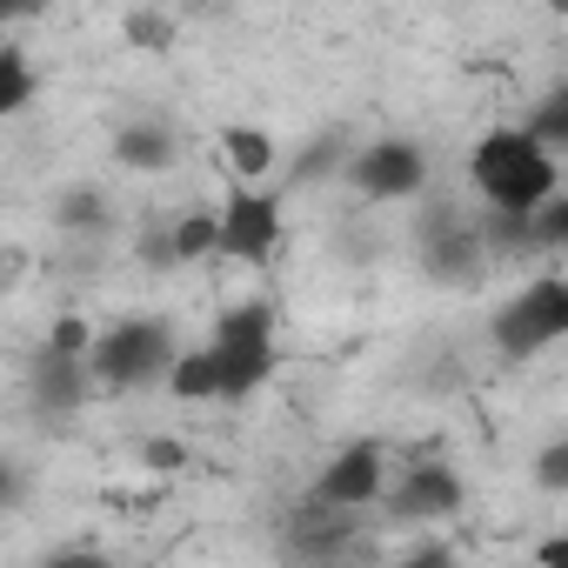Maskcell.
I'll return each mask as SVG.
<instances>
[{
  "instance_id": "603a6c76",
  "label": "cell",
  "mask_w": 568,
  "mask_h": 568,
  "mask_svg": "<svg viewBox=\"0 0 568 568\" xmlns=\"http://www.w3.org/2000/svg\"><path fill=\"white\" fill-rule=\"evenodd\" d=\"M348 161H355V148H342V134H328V141H308V148H302V161L288 168V181L308 187L315 174H348Z\"/></svg>"
},
{
  "instance_id": "5b68a950",
  "label": "cell",
  "mask_w": 568,
  "mask_h": 568,
  "mask_svg": "<svg viewBox=\"0 0 568 568\" xmlns=\"http://www.w3.org/2000/svg\"><path fill=\"white\" fill-rule=\"evenodd\" d=\"M382 541L368 528V515H342L322 508L315 495H302V508L281 521V561L288 568H375Z\"/></svg>"
},
{
  "instance_id": "30bf717a",
  "label": "cell",
  "mask_w": 568,
  "mask_h": 568,
  "mask_svg": "<svg viewBox=\"0 0 568 568\" xmlns=\"http://www.w3.org/2000/svg\"><path fill=\"white\" fill-rule=\"evenodd\" d=\"M422 267L448 288L475 281L488 267V247H481V214H455V207H435V221H422Z\"/></svg>"
},
{
  "instance_id": "9c48e42d",
  "label": "cell",
  "mask_w": 568,
  "mask_h": 568,
  "mask_svg": "<svg viewBox=\"0 0 568 568\" xmlns=\"http://www.w3.org/2000/svg\"><path fill=\"white\" fill-rule=\"evenodd\" d=\"M214 207H221V261L267 267L274 247H281V187H241V181H227Z\"/></svg>"
},
{
  "instance_id": "9a60e30c",
  "label": "cell",
  "mask_w": 568,
  "mask_h": 568,
  "mask_svg": "<svg viewBox=\"0 0 568 568\" xmlns=\"http://www.w3.org/2000/svg\"><path fill=\"white\" fill-rule=\"evenodd\" d=\"M481 247H488V267H521V261H541V234H535V214H481Z\"/></svg>"
},
{
  "instance_id": "7c38bea8",
  "label": "cell",
  "mask_w": 568,
  "mask_h": 568,
  "mask_svg": "<svg viewBox=\"0 0 568 568\" xmlns=\"http://www.w3.org/2000/svg\"><path fill=\"white\" fill-rule=\"evenodd\" d=\"M108 154H114L128 174H168V168L181 161V128H174V121H161V114H134V121H121V128H114Z\"/></svg>"
},
{
  "instance_id": "4fadbf2b",
  "label": "cell",
  "mask_w": 568,
  "mask_h": 568,
  "mask_svg": "<svg viewBox=\"0 0 568 568\" xmlns=\"http://www.w3.org/2000/svg\"><path fill=\"white\" fill-rule=\"evenodd\" d=\"M214 148H221V168H227V181H241V187H274L281 141H274L267 128H254V121H227V128L214 134Z\"/></svg>"
},
{
  "instance_id": "e0dca14e",
  "label": "cell",
  "mask_w": 568,
  "mask_h": 568,
  "mask_svg": "<svg viewBox=\"0 0 568 568\" xmlns=\"http://www.w3.org/2000/svg\"><path fill=\"white\" fill-rule=\"evenodd\" d=\"M168 395H174V402H187V408H201V402H221L214 355H207V348H187V355L174 362V375H168Z\"/></svg>"
},
{
  "instance_id": "7a4b0ae2",
  "label": "cell",
  "mask_w": 568,
  "mask_h": 568,
  "mask_svg": "<svg viewBox=\"0 0 568 568\" xmlns=\"http://www.w3.org/2000/svg\"><path fill=\"white\" fill-rule=\"evenodd\" d=\"M214 355V375H221V402H247L274 382L281 368V342H274V302L247 295V302H227L201 342Z\"/></svg>"
},
{
  "instance_id": "5bb4252c",
  "label": "cell",
  "mask_w": 568,
  "mask_h": 568,
  "mask_svg": "<svg viewBox=\"0 0 568 568\" xmlns=\"http://www.w3.org/2000/svg\"><path fill=\"white\" fill-rule=\"evenodd\" d=\"M48 214H54V234H68V241H108V234H114V201H108V187H94V181L61 187Z\"/></svg>"
},
{
  "instance_id": "ba28073f",
  "label": "cell",
  "mask_w": 568,
  "mask_h": 568,
  "mask_svg": "<svg viewBox=\"0 0 568 568\" xmlns=\"http://www.w3.org/2000/svg\"><path fill=\"white\" fill-rule=\"evenodd\" d=\"M362 201H415L422 187H428V154H422V141H408V134H375V141H362L355 148V161H348V174H342Z\"/></svg>"
},
{
  "instance_id": "d6986e66",
  "label": "cell",
  "mask_w": 568,
  "mask_h": 568,
  "mask_svg": "<svg viewBox=\"0 0 568 568\" xmlns=\"http://www.w3.org/2000/svg\"><path fill=\"white\" fill-rule=\"evenodd\" d=\"M134 261H141L148 274H174V267H181V247H174V214H148V221L134 227Z\"/></svg>"
},
{
  "instance_id": "f1b7e54d",
  "label": "cell",
  "mask_w": 568,
  "mask_h": 568,
  "mask_svg": "<svg viewBox=\"0 0 568 568\" xmlns=\"http://www.w3.org/2000/svg\"><path fill=\"white\" fill-rule=\"evenodd\" d=\"M535 568H568V528L535 541Z\"/></svg>"
},
{
  "instance_id": "ffe728a7",
  "label": "cell",
  "mask_w": 568,
  "mask_h": 568,
  "mask_svg": "<svg viewBox=\"0 0 568 568\" xmlns=\"http://www.w3.org/2000/svg\"><path fill=\"white\" fill-rule=\"evenodd\" d=\"M548 154H568V81H555L535 108H528V121H521Z\"/></svg>"
},
{
  "instance_id": "83f0119b",
  "label": "cell",
  "mask_w": 568,
  "mask_h": 568,
  "mask_svg": "<svg viewBox=\"0 0 568 568\" xmlns=\"http://www.w3.org/2000/svg\"><path fill=\"white\" fill-rule=\"evenodd\" d=\"M41 568H121L114 555H101V548H54Z\"/></svg>"
},
{
  "instance_id": "8992f818",
  "label": "cell",
  "mask_w": 568,
  "mask_h": 568,
  "mask_svg": "<svg viewBox=\"0 0 568 568\" xmlns=\"http://www.w3.org/2000/svg\"><path fill=\"white\" fill-rule=\"evenodd\" d=\"M388 481H395V468H388V442L362 435V442H342V448L322 462V475H315L308 495H315L322 508H342V515H375L382 495H388Z\"/></svg>"
},
{
  "instance_id": "2e32d148",
  "label": "cell",
  "mask_w": 568,
  "mask_h": 568,
  "mask_svg": "<svg viewBox=\"0 0 568 568\" xmlns=\"http://www.w3.org/2000/svg\"><path fill=\"white\" fill-rule=\"evenodd\" d=\"M174 247H181V267L221 261V207H181L174 214Z\"/></svg>"
},
{
  "instance_id": "7402d4cb",
  "label": "cell",
  "mask_w": 568,
  "mask_h": 568,
  "mask_svg": "<svg viewBox=\"0 0 568 568\" xmlns=\"http://www.w3.org/2000/svg\"><path fill=\"white\" fill-rule=\"evenodd\" d=\"M94 342H101V328H94L88 315H54V328H48L41 355H61V362H88V355H94Z\"/></svg>"
},
{
  "instance_id": "3957f363",
  "label": "cell",
  "mask_w": 568,
  "mask_h": 568,
  "mask_svg": "<svg viewBox=\"0 0 568 568\" xmlns=\"http://www.w3.org/2000/svg\"><path fill=\"white\" fill-rule=\"evenodd\" d=\"M181 355L187 348H181V335H174L168 315H121V322L101 328L88 368H94V382L108 395H128V388H168V375H174Z\"/></svg>"
},
{
  "instance_id": "ac0fdd59",
  "label": "cell",
  "mask_w": 568,
  "mask_h": 568,
  "mask_svg": "<svg viewBox=\"0 0 568 568\" xmlns=\"http://www.w3.org/2000/svg\"><path fill=\"white\" fill-rule=\"evenodd\" d=\"M34 88H41V74H34V61H28V48H0V114H28L34 108Z\"/></svg>"
},
{
  "instance_id": "52a82bcc",
  "label": "cell",
  "mask_w": 568,
  "mask_h": 568,
  "mask_svg": "<svg viewBox=\"0 0 568 568\" xmlns=\"http://www.w3.org/2000/svg\"><path fill=\"white\" fill-rule=\"evenodd\" d=\"M462 501H468V481L448 468V462H408L395 481H388V495H382V521H395V528H442V521H455L462 515Z\"/></svg>"
},
{
  "instance_id": "44dd1931",
  "label": "cell",
  "mask_w": 568,
  "mask_h": 568,
  "mask_svg": "<svg viewBox=\"0 0 568 568\" xmlns=\"http://www.w3.org/2000/svg\"><path fill=\"white\" fill-rule=\"evenodd\" d=\"M121 41L134 54H168L174 48V14L168 8H128L121 14Z\"/></svg>"
},
{
  "instance_id": "6da1fadb",
  "label": "cell",
  "mask_w": 568,
  "mask_h": 568,
  "mask_svg": "<svg viewBox=\"0 0 568 568\" xmlns=\"http://www.w3.org/2000/svg\"><path fill=\"white\" fill-rule=\"evenodd\" d=\"M468 181H475L481 207H495V214H541L561 194V161L515 121V128H488L468 148Z\"/></svg>"
},
{
  "instance_id": "d4e9b609",
  "label": "cell",
  "mask_w": 568,
  "mask_h": 568,
  "mask_svg": "<svg viewBox=\"0 0 568 568\" xmlns=\"http://www.w3.org/2000/svg\"><path fill=\"white\" fill-rule=\"evenodd\" d=\"M535 488H541V495H568V435L541 442V455H535Z\"/></svg>"
},
{
  "instance_id": "cb8c5ba5",
  "label": "cell",
  "mask_w": 568,
  "mask_h": 568,
  "mask_svg": "<svg viewBox=\"0 0 568 568\" xmlns=\"http://www.w3.org/2000/svg\"><path fill=\"white\" fill-rule=\"evenodd\" d=\"M134 462H141L148 475H181V468H187V442H174V435H148V442L134 448Z\"/></svg>"
},
{
  "instance_id": "484cf974",
  "label": "cell",
  "mask_w": 568,
  "mask_h": 568,
  "mask_svg": "<svg viewBox=\"0 0 568 568\" xmlns=\"http://www.w3.org/2000/svg\"><path fill=\"white\" fill-rule=\"evenodd\" d=\"M388 568H462V561H455V541H442V535H422V541H415V548H402Z\"/></svg>"
},
{
  "instance_id": "4316f807",
  "label": "cell",
  "mask_w": 568,
  "mask_h": 568,
  "mask_svg": "<svg viewBox=\"0 0 568 568\" xmlns=\"http://www.w3.org/2000/svg\"><path fill=\"white\" fill-rule=\"evenodd\" d=\"M535 234H541V254H568V194H555L535 214Z\"/></svg>"
},
{
  "instance_id": "277c9868",
  "label": "cell",
  "mask_w": 568,
  "mask_h": 568,
  "mask_svg": "<svg viewBox=\"0 0 568 568\" xmlns=\"http://www.w3.org/2000/svg\"><path fill=\"white\" fill-rule=\"evenodd\" d=\"M488 342L501 362H535L568 342V274H528L488 315Z\"/></svg>"
},
{
  "instance_id": "8fae6325",
  "label": "cell",
  "mask_w": 568,
  "mask_h": 568,
  "mask_svg": "<svg viewBox=\"0 0 568 568\" xmlns=\"http://www.w3.org/2000/svg\"><path fill=\"white\" fill-rule=\"evenodd\" d=\"M101 395V382H94V368L88 362H61V355H34V368H28V402H34V415H74V408H88Z\"/></svg>"
}]
</instances>
